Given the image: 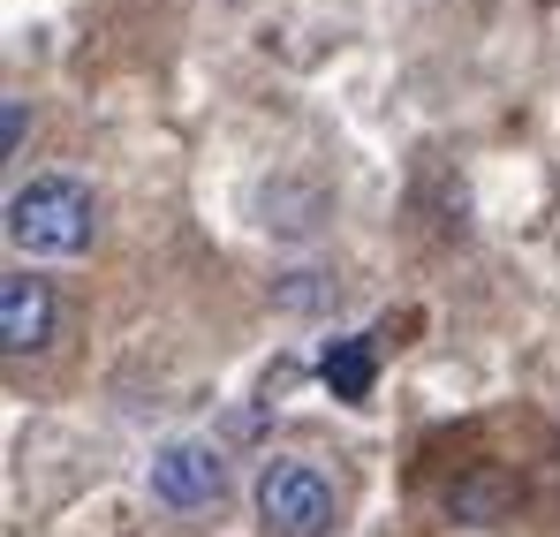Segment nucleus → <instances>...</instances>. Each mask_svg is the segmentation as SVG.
Returning a JSON list of instances; mask_svg holds the SVG:
<instances>
[{
    "mask_svg": "<svg viewBox=\"0 0 560 537\" xmlns=\"http://www.w3.org/2000/svg\"><path fill=\"white\" fill-rule=\"evenodd\" d=\"M54 341V288L31 280V272H8L0 280V349L8 357H38Z\"/></svg>",
    "mask_w": 560,
    "mask_h": 537,
    "instance_id": "obj_4",
    "label": "nucleus"
},
{
    "mask_svg": "<svg viewBox=\"0 0 560 537\" xmlns=\"http://www.w3.org/2000/svg\"><path fill=\"white\" fill-rule=\"evenodd\" d=\"M228 492V462L212 440H167V447L152 454V500L160 507H175V515H197V507H212Z\"/></svg>",
    "mask_w": 560,
    "mask_h": 537,
    "instance_id": "obj_3",
    "label": "nucleus"
},
{
    "mask_svg": "<svg viewBox=\"0 0 560 537\" xmlns=\"http://www.w3.org/2000/svg\"><path fill=\"white\" fill-rule=\"evenodd\" d=\"M318 378H326L341 401H364V394H372V341H326Z\"/></svg>",
    "mask_w": 560,
    "mask_h": 537,
    "instance_id": "obj_5",
    "label": "nucleus"
},
{
    "mask_svg": "<svg viewBox=\"0 0 560 537\" xmlns=\"http://www.w3.org/2000/svg\"><path fill=\"white\" fill-rule=\"evenodd\" d=\"M98 235V197L77 175H38L8 197V243L31 258H84Z\"/></svg>",
    "mask_w": 560,
    "mask_h": 537,
    "instance_id": "obj_1",
    "label": "nucleus"
},
{
    "mask_svg": "<svg viewBox=\"0 0 560 537\" xmlns=\"http://www.w3.org/2000/svg\"><path fill=\"white\" fill-rule=\"evenodd\" d=\"M23 129H31V106H23V98H8V114H0V137H8V152H23Z\"/></svg>",
    "mask_w": 560,
    "mask_h": 537,
    "instance_id": "obj_6",
    "label": "nucleus"
},
{
    "mask_svg": "<svg viewBox=\"0 0 560 537\" xmlns=\"http://www.w3.org/2000/svg\"><path fill=\"white\" fill-rule=\"evenodd\" d=\"M341 500L334 477L311 462H266L258 469V530L266 537H334Z\"/></svg>",
    "mask_w": 560,
    "mask_h": 537,
    "instance_id": "obj_2",
    "label": "nucleus"
}]
</instances>
